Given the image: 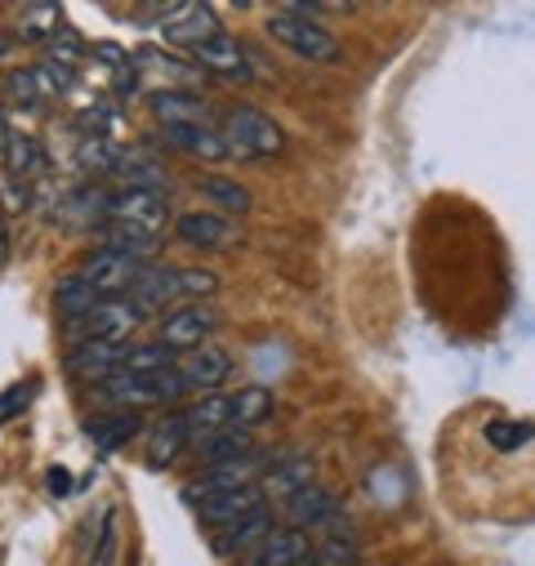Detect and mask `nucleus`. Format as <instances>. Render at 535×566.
I'll return each mask as SVG.
<instances>
[{
    "mask_svg": "<svg viewBox=\"0 0 535 566\" xmlns=\"http://www.w3.org/2000/svg\"><path fill=\"white\" fill-rule=\"evenodd\" d=\"M219 134H223V144H228V157H237V161H263V157H277L286 148L282 125L268 116V112L245 107V103H237V107L223 112Z\"/></svg>",
    "mask_w": 535,
    "mask_h": 566,
    "instance_id": "obj_1",
    "label": "nucleus"
},
{
    "mask_svg": "<svg viewBox=\"0 0 535 566\" xmlns=\"http://www.w3.org/2000/svg\"><path fill=\"white\" fill-rule=\"evenodd\" d=\"M268 36L282 41L291 54H300L304 63H322V67H339L344 63V45L331 36V28H322L308 14H295L291 6L268 14Z\"/></svg>",
    "mask_w": 535,
    "mask_h": 566,
    "instance_id": "obj_2",
    "label": "nucleus"
},
{
    "mask_svg": "<svg viewBox=\"0 0 535 566\" xmlns=\"http://www.w3.org/2000/svg\"><path fill=\"white\" fill-rule=\"evenodd\" d=\"M94 397L107 401L112 410H144V406H170L183 397V384L175 370H161V375H107L94 384Z\"/></svg>",
    "mask_w": 535,
    "mask_h": 566,
    "instance_id": "obj_3",
    "label": "nucleus"
},
{
    "mask_svg": "<svg viewBox=\"0 0 535 566\" xmlns=\"http://www.w3.org/2000/svg\"><path fill=\"white\" fill-rule=\"evenodd\" d=\"M139 331V313L129 308V300H98L90 313L67 322V339L76 344H129V335Z\"/></svg>",
    "mask_w": 535,
    "mask_h": 566,
    "instance_id": "obj_4",
    "label": "nucleus"
},
{
    "mask_svg": "<svg viewBox=\"0 0 535 566\" xmlns=\"http://www.w3.org/2000/svg\"><path fill=\"white\" fill-rule=\"evenodd\" d=\"M148 263H139V259H129V254H120V250H107V245H98V250H90L85 254V263L76 268V276L85 281V286L98 295V300H120L134 281H139V272H144Z\"/></svg>",
    "mask_w": 535,
    "mask_h": 566,
    "instance_id": "obj_5",
    "label": "nucleus"
},
{
    "mask_svg": "<svg viewBox=\"0 0 535 566\" xmlns=\"http://www.w3.org/2000/svg\"><path fill=\"white\" fill-rule=\"evenodd\" d=\"M170 219V201L161 188H120L107 206V219L103 223H120V228H134L144 237H157Z\"/></svg>",
    "mask_w": 535,
    "mask_h": 566,
    "instance_id": "obj_6",
    "label": "nucleus"
},
{
    "mask_svg": "<svg viewBox=\"0 0 535 566\" xmlns=\"http://www.w3.org/2000/svg\"><path fill=\"white\" fill-rule=\"evenodd\" d=\"M219 322H223V317H219L210 304H183L179 313H170V317L161 322L157 344H166L175 357H179V353H192V348H201V344L214 339Z\"/></svg>",
    "mask_w": 535,
    "mask_h": 566,
    "instance_id": "obj_7",
    "label": "nucleus"
},
{
    "mask_svg": "<svg viewBox=\"0 0 535 566\" xmlns=\"http://www.w3.org/2000/svg\"><path fill=\"white\" fill-rule=\"evenodd\" d=\"M228 370H232V357L219 344H201V348L175 357V375H179L183 392H201V397L206 392H219V384L228 379Z\"/></svg>",
    "mask_w": 535,
    "mask_h": 566,
    "instance_id": "obj_8",
    "label": "nucleus"
},
{
    "mask_svg": "<svg viewBox=\"0 0 535 566\" xmlns=\"http://www.w3.org/2000/svg\"><path fill=\"white\" fill-rule=\"evenodd\" d=\"M192 67H197V72H210V76H219V81H237V85L254 76V67L245 63V45L232 41L228 32L210 36L206 45H197V50H192Z\"/></svg>",
    "mask_w": 535,
    "mask_h": 566,
    "instance_id": "obj_9",
    "label": "nucleus"
},
{
    "mask_svg": "<svg viewBox=\"0 0 535 566\" xmlns=\"http://www.w3.org/2000/svg\"><path fill=\"white\" fill-rule=\"evenodd\" d=\"M313 553L308 531L300 526H273L254 548H250V566H304Z\"/></svg>",
    "mask_w": 535,
    "mask_h": 566,
    "instance_id": "obj_10",
    "label": "nucleus"
},
{
    "mask_svg": "<svg viewBox=\"0 0 535 566\" xmlns=\"http://www.w3.org/2000/svg\"><path fill=\"white\" fill-rule=\"evenodd\" d=\"M223 28H219V14L210 10V6H175V14L161 23V36L170 41V45H183L188 54L197 50V45H206L210 36H219Z\"/></svg>",
    "mask_w": 535,
    "mask_h": 566,
    "instance_id": "obj_11",
    "label": "nucleus"
},
{
    "mask_svg": "<svg viewBox=\"0 0 535 566\" xmlns=\"http://www.w3.org/2000/svg\"><path fill=\"white\" fill-rule=\"evenodd\" d=\"M317 531H322V544H313L304 566H361V544H357L353 526L339 513L326 517Z\"/></svg>",
    "mask_w": 535,
    "mask_h": 566,
    "instance_id": "obj_12",
    "label": "nucleus"
},
{
    "mask_svg": "<svg viewBox=\"0 0 535 566\" xmlns=\"http://www.w3.org/2000/svg\"><path fill=\"white\" fill-rule=\"evenodd\" d=\"M175 237H179L183 245H192V250H223V245L237 241V228H232V219H223V214L188 210V214L175 219Z\"/></svg>",
    "mask_w": 535,
    "mask_h": 566,
    "instance_id": "obj_13",
    "label": "nucleus"
},
{
    "mask_svg": "<svg viewBox=\"0 0 535 566\" xmlns=\"http://www.w3.org/2000/svg\"><path fill=\"white\" fill-rule=\"evenodd\" d=\"M263 455L254 451V455H241V460H228V464H214L206 478H197L192 486H188V504L192 500H201V495H214V491H237V486H254L259 478H263Z\"/></svg>",
    "mask_w": 535,
    "mask_h": 566,
    "instance_id": "obj_14",
    "label": "nucleus"
},
{
    "mask_svg": "<svg viewBox=\"0 0 535 566\" xmlns=\"http://www.w3.org/2000/svg\"><path fill=\"white\" fill-rule=\"evenodd\" d=\"M277 526V517H273V509H254V513H245V517H237V522H228V526H219L214 531V539H210V548L219 553V557H232V553H250L268 531Z\"/></svg>",
    "mask_w": 535,
    "mask_h": 566,
    "instance_id": "obj_15",
    "label": "nucleus"
},
{
    "mask_svg": "<svg viewBox=\"0 0 535 566\" xmlns=\"http://www.w3.org/2000/svg\"><path fill=\"white\" fill-rule=\"evenodd\" d=\"M125 300H129L134 313H139V322L161 317L166 304L175 300V268H144L139 281H134V286L125 291Z\"/></svg>",
    "mask_w": 535,
    "mask_h": 566,
    "instance_id": "obj_16",
    "label": "nucleus"
},
{
    "mask_svg": "<svg viewBox=\"0 0 535 566\" xmlns=\"http://www.w3.org/2000/svg\"><path fill=\"white\" fill-rule=\"evenodd\" d=\"M313 482H317V464H313L308 455H286V460H277V464H268L254 486L263 491V500H291L295 491H304V486H313Z\"/></svg>",
    "mask_w": 535,
    "mask_h": 566,
    "instance_id": "obj_17",
    "label": "nucleus"
},
{
    "mask_svg": "<svg viewBox=\"0 0 535 566\" xmlns=\"http://www.w3.org/2000/svg\"><path fill=\"white\" fill-rule=\"evenodd\" d=\"M263 504L268 500H263L259 486H237V491H214V495L192 500V509L201 513V522H210L214 531L228 526V522H237V517H245V513H254V509H263Z\"/></svg>",
    "mask_w": 535,
    "mask_h": 566,
    "instance_id": "obj_18",
    "label": "nucleus"
},
{
    "mask_svg": "<svg viewBox=\"0 0 535 566\" xmlns=\"http://www.w3.org/2000/svg\"><path fill=\"white\" fill-rule=\"evenodd\" d=\"M161 144L183 157H197V161H228V144H223L219 125H170V129H161Z\"/></svg>",
    "mask_w": 535,
    "mask_h": 566,
    "instance_id": "obj_19",
    "label": "nucleus"
},
{
    "mask_svg": "<svg viewBox=\"0 0 535 566\" xmlns=\"http://www.w3.org/2000/svg\"><path fill=\"white\" fill-rule=\"evenodd\" d=\"M153 112H157L161 129H170V125H214L210 120V103L197 90H157L153 94Z\"/></svg>",
    "mask_w": 535,
    "mask_h": 566,
    "instance_id": "obj_20",
    "label": "nucleus"
},
{
    "mask_svg": "<svg viewBox=\"0 0 535 566\" xmlns=\"http://www.w3.org/2000/svg\"><path fill=\"white\" fill-rule=\"evenodd\" d=\"M139 429H144V415H139V410H107V415L85 419V433H90V442H94L103 455L120 451L129 438H139Z\"/></svg>",
    "mask_w": 535,
    "mask_h": 566,
    "instance_id": "obj_21",
    "label": "nucleus"
},
{
    "mask_svg": "<svg viewBox=\"0 0 535 566\" xmlns=\"http://www.w3.org/2000/svg\"><path fill=\"white\" fill-rule=\"evenodd\" d=\"M125 348H129V344H76V348L67 353V370H72L76 379L98 384V379H107V375H116V370L125 366Z\"/></svg>",
    "mask_w": 535,
    "mask_h": 566,
    "instance_id": "obj_22",
    "label": "nucleus"
},
{
    "mask_svg": "<svg viewBox=\"0 0 535 566\" xmlns=\"http://www.w3.org/2000/svg\"><path fill=\"white\" fill-rule=\"evenodd\" d=\"M188 447H192V433H188L183 410H166V415L157 419V429H153V442H148V460H153V469L175 464Z\"/></svg>",
    "mask_w": 535,
    "mask_h": 566,
    "instance_id": "obj_23",
    "label": "nucleus"
},
{
    "mask_svg": "<svg viewBox=\"0 0 535 566\" xmlns=\"http://www.w3.org/2000/svg\"><path fill=\"white\" fill-rule=\"evenodd\" d=\"M339 513V495L335 491H326L322 482H313V486H304V491H295L291 500H286V517H291V526H322L326 517H335Z\"/></svg>",
    "mask_w": 535,
    "mask_h": 566,
    "instance_id": "obj_24",
    "label": "nucleus"
},
{
    "mask_svg": "<svg viewBox=\"0 0 535 566\" xmlns=\"http://www.w3.org/2000/svg\"><path fill=\"white\" fill-rule=\"evenodd\" d=\"M183 419H188L192 442H201V438H210L219 429H232V397L228 392H206L183 410Z\"/></svg>",
    "mask_w": 535,
    "mask_h": 566,
    "instance_id": "obj_25",
    "label": "nucleus"
},
{
    "mask_svg": "<svg viewBox=\"0 0 535 566\" xmlns=\"http://www.w3.org/2000/svg\"><path fill=\"white\" fill-rule=\"evenodd\" d=\"M273 392H268L263 384H245V388H237L232 392V429H241V433H254V429H263L268 419H273Z\"/></svg>",
    "mask_w": 535,
    "mask_h": 566,
    "instance_id": "obj_26",
    "label": "nucleus"
},
{
    "mask_svg": "<svg viewBox=\"0 0 535 566\" xmlns=\"http://www.w3.org/2000/svg\"><path fill=\"white\" fill-rule=\"evenodd\" d=\"M6 161H10V179H19V184H32V179L50 175V153L36 144V138H28V134H10Z\"/></svg>",
    "mask_w": 535,
    "mask_h": 566,
    "instance_id": "obj_27",
    "label": "nucleus"
},
{
    "mask_svg": "<svg viewBox=\"0 0 535 566\" xmlns=\"http://www.w3.org/2000/svg\"><path fill=\"white\" fill-rule=\"evenodd\" d=\"M19 41H28V45H54L63 32H67V19H63V10L59 6H28L23 14H19Z\"/></svg>",
    "mask_w": 535,
    "mask_h": 566,
    "instance_id": "obj_28",
    "label": "nucleus"
},
{
    "mask_svg": "<svg viewBox=\"0 0 535 566\" xmlns=\"http://www.w3.org/2000/svg\"><path fill=\"white\" fill-rule=\"evenodd\" d=\"M192 451H197V460L201 464H228V460H241V455H254V433H241V429H219V433H210V438H201V442H192Z\"/></svg>",
    "mask_w": 535,
    "mask_h": 566,
    "instance_id": "obj_29",
    "label": "nucleus"
},
{
    "mask_svg": "<svg viewBox=\"0 0 535 566\" xmlns=\"http://www.w3.org/2000/svg\"><path fill=\"white\" fill-rule=\"evenodd\" d=\"M197 192L206 201H214L219 210H228V214H250V206H254L250 188H241L237 179H223V175H201L197 179Z\"/></svg>",
    "mask_w": 535,
    "mask_h": 566,
    "instance_id": "obj_30",
    "label": "nucleus"
},
{
    "mask_svg": "<svg viewBox=\"0 0 535 566\" xmlns=\"http://www.w3.org/2000/svg\"><path fill=\"white\" fill-rule=\"evenodd\" d=\"M125 375H161V370H175V353L166 344H129L125 348Z\"/></svg>",
    "mask_w": 535,
    "mask_h": 566,
    "instance_id": "obj_31",
    "label": "nucleus"
},
{
    "mask_svg": "<svg viewBox=\"0 0 535 566\" xmlns=\"http://www.w3.org/2000/svg\"><path fill=\"white\" fill-rule=\"evenodd\" d=\"M531 438H535V423H531V419H491V423H486V442H491L500 455H517Z\"/></svg>",
    "mask_w": 535,
    "mask_h": 566,
    "instance_id": "obj_32",
    "label": "nucleus"
},
{
    "mask_svg": "<svg viewBox=\"0 0 535 566\" xmlns=\"http://www.w3.org/2000/svg\"><path fill=\"white\" fill-rule=\"evenodd\" d=\"M112 175H116L125 188H157V184H166L161 166H157V161H144L139 153H125V157H116Z\"/></svg>",
    "mask_w": 535,
    "mask_h": 566,
    "instance_id": "obj_33",
    "label": "nucleus"
},
{
    "mask_svg": "<svg viewBox=\"0 0 535 566\" xmlns=\"http://www.w3.org/2000/svg\"><path fill=\"white\" fill-rule=\"evenodd\" d=\"M94 304H98V295L85 286V281H81L76 272L59 281V291H54V308H59L67 322H72V317H81V313H90Z\"/></svg>",
    "mask_w": 535,
    "mask_h": 566,
    "instance_id": "obj_34",
    "label": "nucleus"
},
{
    "mask_svg": "<svg viewBox=\"0 0 535 566\" xmlns=\"http://www.w3.org/2000/svg\"><path fill=\"white\" fill-rule=\"evenodd\" d=\"M214 291H219V276L210 268H175V295H188L192 304H201Z\"/></svg>",
    "mask_w": 535,
    "mask_h": 566,
    "instance_id": "obj_35",
    "label": "nucleus"
},
{
    "mask_svg": "<svg viewBox=\"0 0 535 566\" xmlns=\"http://www.w3.org/2000/svg\"><path fill=\"white\" fill-rule=\"evenodd\" d=\"M6 94H10V103H19V107H36L45 94H41V81H36V67H19V72H10L6 76Z\"/></svg>",
    "mask_w": 535,
    "mask_h": 566,
    "instance_id": "obj_36",
    "label": "nucleus"
},
{
    "mask_svg": "<svg viewBox=\"0 0 535 566\" xmlns=\"http://www.w3.org/2000/svg\"><path fill=\"white\" fill-rule=\"evenodd\" d=\"M36 81H41V94H45V98H59V94H67V90H72L76 72H72V67H63V63L41 59V63H36Z\"/></svg>",
    "mask_w": 535,
    "mask_h": 566,
    "instance_id": "obj_37",
    "label": "nucleus"
},
{
    "mask_svg": "<svg viewBox=\"0 0 535 566\" xmlns=\"http://www.w3.org/2000/svg\"><path fill=\"white\" fill-rule=\"evenodd\" d=\"M76 161H81L85 170H112V166H116V153L103 144L98 134H85L81 148H76Z\"/></svg>",
    "mask_w": 535,
    "mask_h": 566,
    "instance_id": "obj_38",
    "label": "nucleus"
},
{
    "mask_svg": "<svg viewBox=\"0 0 535 566\" xmlns=\"http://www.w3.org/2000/svg\"><path fill=\"white\" fill-rule=\"evenodd\" d=\"M81 54H85V45H81V36L67 28V32L50 45V54H45V59H50V63H63V67H72V72H76V67H81Z\"/></svg>",
    "mask_w": 535,
    "mask_h": 566,
    "instance_id": "obj_39",
    "label": "nucleus"
},
{
    "mask_svg": "<svg viewBox=\"0 0 535 566\" xmlns=\"http://www.w3.org/2000/svg\"><path fill=\"white\" fill-rule=\"evenodd\" d=\"M36 397V379H23V384H10L6 392H0V423H6L10 415H19L28 401Z\"/></svg>",
    "mask_w": 535,
    "mask_h": 566,
    "instance_id": "obj_40",
    "label": "nucleus"
},
{
    "mask_svg": "<svg viewBox=\"0 0 535 566\" xmlns=\"http://www.w3.org/2000/svg\"><path fill=\"white\" fill-rule=\"evenodd\" d=\"M112 553H116V509L103 513V526H98V548H94V566H112Z\"/></svg>",
    "mask_w": 535,
    "mask_h": 566,
    "instance_id": "obj_41",
    "label": "nucleus"
},
{
    "mask_svg": "<svg viewBox=\"0 0 535 566\" xmlns=\"http://www.w3.org/2000/svg\"><path fill=\"white\" fill-rule=\"evenodd\" d=\"M0 192H6V201H10V210H28L32 206V188L28 184H19V179H0Z\"/></svg>",
    "mask_w": 535,
    "mask_h": 566,
    "instance_id": "obj_42",
    "label": "nucleus"
},
{
    "mask_svg": "<svg viewBox=\"0 0 535 566\" xmlns=\"http://www.w3.org/2000/svg\"><path fill=\"white\" fill-rule=\"evenodd\" d=\"M45 491H50L54 500L72 495V473H67V469H50V473H45Z\"/></svg>",
    "mask_w": 535,
    "mask_h": 566,
    "instance_id": "obj_43",
    "label": "nucleus"
},
{
    "mask_svg": "<svg viewBox=\"0 0 535 566\" xmlns=\"http://www.w3.org/2000/svg\"><path fill=\"white\" fill-rule=\"evenodd\" d=\"M10 254V232H6V223H0V259Z\"/></svg>",
    "mask_w": 535,
    "mask_h": 566,
    "instance_id": "obj_44",
    "label": "nucleus"
},
{
    "mask_svg": "<svg viewBox=\"0 0 535 566\" xmlns=\"http://www.w3.org/2000/svg\"><path fill=\"white\" fill-rule=\"evenodd\" d=\"M6 148H10V129H6V120H0V157H6Z\"/></svg>",
    "mask_w": 535,
    "mask_h": 566,
    "instance_id": "obj_45",
    "label": "nucleus"
}]
</instances>
